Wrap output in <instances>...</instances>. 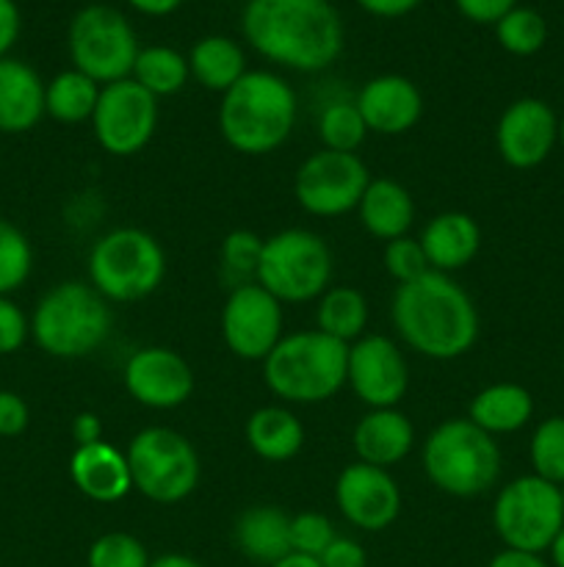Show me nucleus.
<instances>
[{"label":"nucleus","mask_w":564,"mask_h":567,"mask_svg":"<svg viewBox=\"0 0 564 567\" xmlns=\"http://www.w3.org/2000/svg\"><path fill=\"white\" fill-rule=\"evenodd\" d=\"M241 31L263 59L321 72L343 53V20L330 0H247Z\"/></svg>","instance_id":"nucleus-1"},{"label":"nucleus","mask_w":564,"mask_h":567,"mask_svg":"<svg viewBox=\"0 0 564 567\" xmlns=\"http://www.w3.org/2000/svg\"><path fill=\"white\" fill-rule=\"evenodd\" d=\"M390 319L398 338L415 354L448 363L479 341V310L470 293L451 275L426 271L418 280L401 282L393 293Z\"/></svg>","instance_id":"nucleus-2"},{"label":"nucleus","mask_w":564,"mask_h":567,"mask_svg":"<svg viewBox=\"0 0 564 567\" xmlns=\"http://www.w3.org/2000/svg\"><path fill=\"white\" fill-rule=\"evenodd\" d=\"M296 114V92L285 78L269 70H247L221 94L219 131L236 153L269 155L291 138Z\"/></svg>","instance_id":"nucleus-3"},{"label":"nucleus","mask_w":564,"mask_h":567,"mask_svg":"<svg viewBox=\"0 0 564 567\" xmlns=\"http://www.w3.org/2000/svg\"><path fill=\"white\" fill-rule=\"evenodd\" d=\"M348 347L321 330L288 332L263 360V382L285 404H321L346 388Z\"/></svg>","instance_id":"nucleus-4"},{"label":"nucleus","mask_w":564,"mask_h":567,"mask_svg":"<svg viewBox=\"0 0 564 567\" xmlns=\"http://www.w3.org/2000/svg\"><path fill=\"white\" fill-rule=\"evenodd\" d=\"M111 327V302L81 280L59 282L44 291L31 313L33 343L55 360L88 358L108 341Z\"/></svg>","instance_id":"nucleus-5"},{"label":"nucleus","mask_w":564,"mask_h":567,"mask_svg":"<svg viewBox=\"0 0 564 567\" xmlns=\"http://www.w3.org/2000/svg\"><path fill=\"white\" fill-rule=\"evenodd\" d=\"M420 465L431 485L453 498H476L498 485L503 471L501 446L470 419H448L429 432Z\"/></svg>","instance_id":"nucleus-6"},{"label":"nucleus","mask_w":564,"mask_h":567,"mask_svg":"<svg viewBox=\"0 0 564 567\" xmlns=\"http://www.w3.org/2000/svg\"><path fill=\"white\" fill-rule=\"evenodd\" d=\"M88 286L108 302H138L160 288L166 252L142 227H114L88 249Z\"/></svg>","instance_id":"nucleus-7"},{"label":"nucleus","mask_w":564,"mask_h":567,"mask_svg":"<svg viewBox=\"0 0 564 567\" xmlns=\"http://www.w3.org/2000/svg\"><path fill=\"white\" fill-rule=\"evenodd\" d=\"M127 468H130L133 491L147 502L171 507L197 491L199 454L186 435L169 426H147L127 446Z\"/></svg>","instance_id":"nucleus-8"},{"label":"nucleus","mask_w":564,"mask_h":567,"mask_svg":"<svg viewBox=\"0 0 564 567\" xmlns=\"http://www.w3.org/2000/svg\"><path fill=\"white\" fill-rule=\"evenodd\" d=\"M282 305L313 302L332 282V252L324 238L304 227H288L263 241L258 280Z\"/></svg>","instance_id":"nucleus-9"},{"label":"nucleus","mask_w":564,"mask_h":567,"mask_svg":"<svg viewBox=\"0 0 564 567\" xmlns=\"http://www.w3.org/2000/svg\"><path fill=\"white\" fill-rule=\"evenodd\" d=\"M492 529L503 548L545 554L564 529V502L558 485L534 474L518 476L498 491Z\"/></svg>","instance_id":"nucleus-10"},{"label":"nucleus","mask_w":564,"mask_h":567,"mask_svg":"<svg viewBox=\"0 0 564 567\" xmlns=\"http://www.w3.org/2000/svg\"><path fill=\"white\" fill-rule=\"evenodd\" d=\"M72 66L100 86L130 78L138 55V39L130 20L114 6L92 3L75 11L66 31Z\"/></svg>","instance_id":"nucleus-11"},{"label":"nucleus","mask_w":564,"mask_h":567,"mask_svg":"<svg viewBox=\"0 0 564 567\" xmlns=\"http://www.w3.org/2000/svg\"><path fill=\"white\" fill-rule=\"evenodd\" d=\"M368 183L370 172L357 153H332L321 147L299 164L293 197L310 216L335 219L357 210Z\"/></svg>","instance_id":"nucleus-12"},{"label":"nucleus","mask_w":564,"mask_h":567,"mask_svg":"<svg viewBox=\"0 0 564 567\" xmlns=\"http://www.w3.org/2000/svg\"><path fill=\"white\" fill-rule=\"evenodd\" d=\"M155 127H158V97L138 86L133 78L100 89L92 131L105 153L114 158H130L142 153L153 142Z\"/></svg>","instance_id":"nucleus-13"},{"label":"nucleus","mask_w":564,"mask_h":567,"mask_svg":"<svg viewBox=\"0 0 564 567\" xmlns=\"http://www.w3.org/2000/svg\"><path fill=\"white\" fill-rule=\"evenodd\" d=\"M282 302L260 282L236 286L221 308V338L230 354L247 363H263L285 336Z\"/></svg>","instance_id":"nucleus-14"},{"label":"nucleus","mask_w":564,"mask_h":567,"mask_svg":"<svg viewBox=\"0 0 564 567\" xmlns=\"http://www.w3.org/2000/svg\"><path fill=\"white\" fill-rule=\"evenodd\" d=\"M346 385L368 410L398 408L409 388V365L393 338L365 332L348 347Z\"/></svg>","instance_id":"nucleus-15"},{"label":"nucleus","mask_w":564,"mask_h":567,"mask_svg":"<svg viewBox=\"0 0 564 567\" xmlns=\"http://www.w3.org/2000/svg\"><path fill=\"white\" fill-rule=\"evenodd\" d=\"M558 144V116L540 97H520L503 109L495 125V150L512 169H536Z\"/></svg>","instance_id":"nucleus-16"},{"label":"nucleus","mask_w":564,"mask_h":567,"mask_svg":"<svg viewBox=\"0 0 564 567\" xmlns=\"http://www.w3.org/2000/svg\"><path fill=\"white\" fill-rule=\"evenodd\" d=\"M335 504L354 529L385 532L401 515V491L390 471L357 460L337 474Z\"/></svg>","instance_id":"nucleus-17"},{"label":"nucleus","mask_w":564,"mask_h":567,"mask_svg":"<svg viewBox=\"0 0 564 567\" xmlns=\"http://www.w3.org/2000/svg\"><path fill=\"white\" fill-rule=\"evenodd\" d=\"M122 382L133 402L149 410H175L194 393V369L169 347H144L127 358Z\"/></svg>","instance_id":"nucleus-18"},{"label":"nucleus","mask_w":564,"mask_h":567,"mask_svg":"<svg viewBox=\"0 0 564 567\" xmlns=\"http://www.w3.org/2000/svg\"><path fill=\"white\" fill-rule=\"evenodd\" d=\"M368 133L404 136L424 116V94L404 75H376L354 97Z\"/></svg>","instance_id":"nucleus-19"},{"label":"nucleus","mask_w":564,"mask_h":567,"mask_svg":"<svg viewBox=\"0 0 564 567\" xmlns=\"http://www.w3.org/2000/svg\"><path fill=\"white\" fill-rule=\"evenodd\" d=\"M431 271L453 275L476 260L481 252V227L464 210H446L426 221L418 236Z\"/></svg>","instance_id":"nucleus-20"},{"label":"nucleus","mask_w":564,"mask_h":567,"mask_svg":"<svg viewBox=\"0 0 564 567\" xmlns=\"http://www.w3.org/2000/svg\"><path fill=\"white\" fill-rule=\"evenodd\" d=\"M352 446L359 463L390 471L412 452L415 426L398 408L368 410L354 426Z\"/></svg>","instance_id":"nucleus-21"},{"label":"nucleus","mask_w":564,"mask_h":567,"mask_svg":"<svg viewBox=\"0 0 564 567\" xmlns=\"http://www.w3.org/2000/svg\"><path fill=\"white\" fill-rule=\"evenodd\" d=\"M70 480L88 502L116 504L133 491L127 457L111 443L77 446L70 460Z\"/></svg>","instance_id":"nucleus-22"},{"label":"nucleus","mask_w":564,"mask_h":567,"mask_svg":"<svg viewBox=\"0 0 564 567\" xmlns=\"http://www.w3.org/2000/svg\"><path fill=\"white\" fill-rule=\"evenodd\" d=\"M44 116V81L20 59H0V133L20 136Z\"/></svg>","instance_id":"nucleus-23"},{"label":"nucleus","mask_w":564,"mask_h":567,"mask_svg":"<svg viewBox=\"0 0 564 567\" xmlns=\"http://www.w3.org/2000/svg\"><path fill=\"white\" fill-rule=\"evenodd\" d=\"M236 548L254 565H274L291 554V515L274 504H254L232 526Z\"/></svg>","instance_id":"nucleus-24"},{"label":"nucleus","mask_w":564,"mask_h":567,"mask_svg":"<svg viewBox=\"0 0 564 567\" xmlns=\"http://www.w3.org/2000/svg\"><path fill=\"white\" fill-rule=\"evenodd\" d=\"M359 225L379 241L409 236L415 225V199L407 188L390 177H370L363 199L357 205Z\"/></svg>","instance_id":"nucleus-25"},{"label":"nucleus","mask_w":564,"mask_h":567,"mask_svg":"<svg viewBox=\"0 0 564 567\" xmlns=\"http://www.w3.org/2000/svg\"><path fill=\"white\" fill-rule=\"evenodd\" d=\"M468 419L487 435H514L534 419V396L518 382H492L468 404Z\"/></svg>","instance_id":"nucleus-26"},{"label":"nucleus","mask_w":564,"mask_h":567,"mask_svg":"<svg viewBox=\"0 0 564 567\" xmlns=\"http://www.w3.org/2000/svg\"><path fill=\"white\" fill-rule=\"evenodd\" d=\"M247 443L265 463H288L304 446V424L282 404L258 408L247 419Z\"/></svg>","instance_id":"nucleus-27"},{"label":"nucleus","mask_w":564,"mask_h":567,"mask_svg":"<svg viewBox=\"0 0 564 567\" xmlns=\"http://www.w3.org/2000/svg\"><path fill=\"white\" fill-rule=\"evenodd\" d=\"M188 70L199 86L224 94L232 83L247 75V55L236 39L213 33L194 42L188 50Z\"/></svg>","instance_id":"nucleus-28"},{"label":"nucleus","mask_w":564,"mask_h":567,"mask_svg":"<svg viewBox=\"0 0 564 567\" xmlns=\"http://www.w3.org/2000/svg\"><path fill=\"white\" fill-rule=\"evenodd\" d=\"M368 302L357 288H326L318 297V308H315V330L352 347L368 330Z\"/></svg>","instance_id":"nucleus-29"},{"label":"nucleus","mask_w":564,"mask_h":567,"mask_svg":"<svg viewBox=\"0 0 564 567\" xmlns=\"http://www.w3.org/2000/svg\"><path fill=\"white\" fill-rule=\"evenodd\" d=\"M100 83L88 75L72 70L59 72L44 83V116L61 122V125H77L92 122L94 109L100 100Z\"/></svg>","instance_id":"nucleus-30"},{"label":"nucleus","mask_w":564,"mask_h":567,"mask_svg":"<svg viewBox=\"0 0 564 567\" xmlns=\"http://www.w3.org/2000/svg\"><path fill=\"white\" fill-rule=\"evenodd\" d=\"M130 78L138 86L147 89L153 97H171V94L182 92V86L191 78L188 55L169 48V44H149V48L138 50Z\"/></svg>","instance_id":"nucleus-31"},{"label":"nucleus","mask_w":564,"mask_h":567,"mask_svg":"<svg viewBox=\"0 0 564 567\" xmlns=\"http://www.w3.org/2000/svg\"><path fill=\"white\" fill-rule=\"evenodd\" d=\"M318 138L332 153H357L368 136L363 116L352 100H332L318 114Z\"/></svg>","instance_id":"nucleus-32"},{"label":"nucleus","mask_w":564,"mask_h":567,"mask_svg":"<svg viewBox=\"0 0 564 567\" xmlns=\"http://www.w3.org/2000/svg\"><path fill=\"white\" fill-rule=\"evenodd\" d=\"M495 39L506 53L520 55H534L545 48L547 42V22L545 17L536 9H529V6H514L509 14H503L501 20L495 22Z\"/></svg>","instance_id":"nucleus-33"},{"label":"nucleus","mask_w":564,"mask_h":567,"mask_svg":"<svg viewBox=\"0 0 564 567\" xmlns=\"http://www.w3.org/2000/svg\"><path fill=\"white\" fill-rule=\"evenodd\" d=\"M531 474L551 485H564V415H547L529 441Z\"/></svg>","instance_id":"nucleus-34"},{"label":"nucleus","mask_w":564,"mask_h":567,"mask_svg":"<svg viewBox=\"0 0 564 567\" xmlns=\"http://www.w3.org/2000/svg\"><path fill=\"white\" fill-rule=\"evenodd\" d=\"M33 271V247L14 221L0 216V297H11Z\"/></svg>","instance_id":"nucleus-35"},{"label":"nucleus","mask_w":564,"mask_h":567,"mask_svg":"<svg viewBox=\"0 0 564 567\" xmlns=\"http://www.w3.org/2000/svg\"><path fill=\"white\" fill-rule=\"evenodd\" d=\"M263 241L258 233L252 230H232L227 233L224 241L219 247L221 275L230 280V286H247V282L258 280L260 255H263Z\"/></svg>","instance_id":"nucleus-36"},{"label":"nucleus","mask_w":564,"mask_h":567,"mask_svg":"<svg viewBox=\"0 0 564 567\" xmlns=\"http://www.w3.org/2000/svg\"><path fill=\"white\" fill-rule=\"evenodd\" d=\"M149 551L127 532H105L88 546L86 567H149Z\"/></svg>","instance_id":"nucleus-37"},{"label":"nucleus","mask_w":564,"mask_h":567,"mask_svg":"<svg viewBox=\"0 0 564 567\" xmlns=\"http://www.w3.org/2000/svg\"><path fill=\"white\" fill-rule=\"evenodd\" d=\"M382 264H385V271L398 282V286L409 280H418L426 271H431L429 260H426L424 255V247H420L418 238L412 236H401L387 241L385 252H382Z\"/></svg>","instance_id":"nucleus-38"},{"label":"nucleus","mask_w":564,"mask_h":567,"mask_svg":"<svg viewBox=\"0 0 564 567\" xmlns=\"http://www.w3.org/2000/svg\"><path fill=\"white\" fill-rule=\"evenodd\" d=\"M335 537V526L326 515L299 513L291 518V551L318 559Z\"/></svg>","instance_id":"nucleus-39"},{"label":"nucleus","mask_w":564,"mask_h":567,"mask_svg":"<svg viewBox=\"0 0 564 567\" xmlns=\"http://www.w3.org/2000/svg\"><path fill=\"white\" fill-rule=\"evenodd\" d=\"M31 338V316L11 297H0V358L17 354Z\"/></svg>","instance_id":"nucleus-40"},{"label":"nucleus","mask_w":564,"mask_h":567,"mask_svg":"<svg viewBox=\"0 0 564 567\" xmlns=\"http://www.w3.org/2000/svg\"><path fill=\"white\" fill-rule=\"evenodd\" d=\"M31 424L28 402L14 391H0V437H17Z\"/></svg>","instance_id":"nucleus-41"},{"label":"nucleus","mask_w":564,"mask_h":567,"mask_svg":"<svg viewBox=\"0 0 564 567\" xmlns=\"http://www.w3.org/2000/svg\"><path fill=\"white\" fill-rule=\"evenodd\" d=\"M459 14L476 25H495L503 14L518 6V0H453Z\"/></svg>","instance_id":"nucleus-42"},{"label":"nucleus","mask_w":564,"mask_h":567,"mask_svg":"<svg viewBox=\"0 0 564 567\" xmlns=\"http://www.w3.org/2000/svg\"><path fill=\"white\" fill-rule=\"evenodd\" d=\"M318 563L321 567H365L368 565V554L352 537H335L318 557Z\"/></svg>","instance_id":"nucleus-43"},{"label":"nucleus","mask_w":564,"mask_h":567,"mask_svg":"<svg viewBox=\"0 0 564 567\" xmlns=\"http://www.w3.org/2000/svg\"><path fill=\"white\" fill-rule=\"evenodd\" d=\"M22 17L14 0H0V59L11 53V48L20 39Z\"/></svg>","instance_id":"nucleus-44"},{"label":"nucleus","mask_w":564,"mask_h":567,"mask_svg":"<svg viewBox=\"0 0 564 567\" xmlns=\"http://www.w3.org/2000/svg\"><path fill=\"white\" fill-rule=\"evenodd\" d=\"M72 441L77 446H92L103 441V421L97 413H77L72 421Z\"/></svg>","instance_id":"nucleus-45"},{"label":"nucleus","mask_w":564,"mask_h":567,"mask_svg":"<svg viewBox=\"0 0 564 567\" xmlns=\"http://www.w3.org/2000/svg\"><path fill=\"white\" fill-rule=\"evenodd\" d=\"M424 0H357V6L363 11L374 17H385V20H396V17L409 14L415 11Z\"/></svg>","instance_id":"nucleus-46"},{"label":"nucleus","mask_w":564,"mask_h":567,"mask_svg":"<svg viewBox=\"0 0 564 567\" xmlns=\"http://www.w3.org/2000/svg\"><path fill=\"white\" fill-rule=\"evenodd\" d=\"M487 567H553L542 554L531 551H514V548H503L490 559Z\"/></svg>","instance_id":"nucleus-47"},{"label":"nucleus","mask_w":564,"mask_h":567,"mask_svg":"<svg viewBox=\"0 0 564 567\" xmlns=\"http://www.w3.org/2000/svg\"><path fill=\"white\" fill-rule=\"evenodd\" d=\"M130 9H136L138 14L147 17H166L171 11H177L182 6V0H127Z\"/></svg>","instance_id":"nucleus-48"},{"label":"nucleus","mask_w":564,"mask_h":567,"mask_svg":"<svg viewBox=\"0 0 564 567\" xmlns=\"http://www.w3.org/2000/svg\"><path fill=\"white\" fill-rule=\"evenodd\" d=\"M149 567H205L202 563H197L188 554H164V557H155Z\"/></svg>","instance_id":"nucleus-49"},{"label":"nucleus","mask_w":564,"mask_h":567,"mask_svg":"<svg viewBox=\"0 0 564 567\" xmlns=\"http://www.w3.org/2000/svg\"><path fill=\"white\" fill-rule=\"evenodd\" d=\"M269 567H321V563L315 557H307V554H296L291 551L288 557H282L280 563L269 565Z\"/></svg>","instance_id":"nucleus-50"},{"label":"nucleus","mask_w":564,"mask_h":567,"mask_svg":"<svg viewBox=\"0 0 564 567\" xmlns=\"http://www.w3.org/2000/svg\"><path fill=\"white\" fill-rule=\"evenodd\" d=\"M551 565L553 567H564V529L558 532V537L556 540H553V546H551Z\"/></svg>","instance_id":"nucleus-51"},{"label":"nucleus","mask_w":564,"mask_h":567,"mask_svg":"<svg viewBox=\"0 0 564 567\" xmlns=\"http://www.w3.org/2000/svg\"><path fill=\"white\" fill-rule=\"evenodd\" d=\"M558 147L564 150V116L558 120Z\"/></svg>","instance_id":"nucleus-52"},{"label":"nucleus","mask_w":564,"mask_h":567,"mask_svg":"<svg viewBox=\"0 0 564 567\" xmlns=\"http://www.w3.org/2000/svg\"><path fill=\"white\" fill-rule=\"evenodd\" d=\"M558 493H562V502H564V485H558Z\"/></svg>","instance_id":"nucleus-53"}]
</instances>
